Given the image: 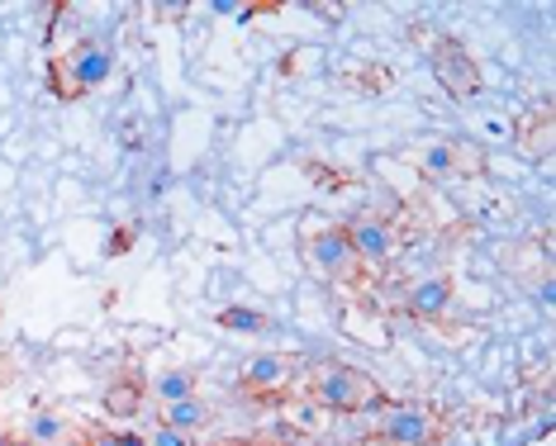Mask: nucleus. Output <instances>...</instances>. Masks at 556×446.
<instances>
[{
	"label": "nucleus",
	"mask_w": 556,
	"mask_h": 446,
	"mask_svg": "<svg viewBox=\"0 0 556 446\" xmlns=\"http://www.w3.org/2000/svg\"><path fill=\"white\" fill-rule=\"evenodd\" d=\"M305 262H309L324 280H333V285H352V280L362 276L357 252H352V242H348V233H343V224L309 228V233H305Z\"/></svg>",
	"instance_id": "4"
},
{
	"label": "nucleus",
	"mask_w": 556,
	"mask_h": 446,
	"mask_svg": "<svg viewBox=\"0 0 556 446\" xmlns=\"http://www.w3.org/2000/svg\"><path fill=\"white\" fill-rule=\"evenodd\" d=\"M138 409H143V385H134V380H119V385L105 390V413L134 418Z\"/></svg>",
	"instance_id": "13"
},
{
	"label": "nucleus",
	"mask_w": 556,
	"mask_h": 446,
	"mask_svg": "<svg viewBox=\"0 0 556 446\" xmlns=\"http://www.w3.org/2000/svg\"><path fill=\"white\" fill-rule=\"evenodd\" d=\"M195 371H186V366H167V371H157L153 380H148V399L157 404V409H167V404L176 399H191L195 394Z\"/></svg>",
	"instance_id": "11"
},
{
	"label": "nucleus",
	"mask_w": 556,
	"mask_h": 446,
	"mask_svg": "<svg viewBox=\"0 0 556 446\" xmlns=\"http://www.w3.org/2000/svg\"><path fill=\"white\" fill-rule=\"evenodd\" d=\"M452 304H457V290H452L447 276H424L409 285V295H404V314L419 318V323H442V318L452 314Z\"/></svg>",
	"instance_id": "8"
},
{
	"label": "nucleus",
	"mask_w": 556,
	"mask_h": 446,
	"mask_svg": "<svg viewBox=\"0 0 556 446\" xmlns=\"http://www.w3.org/2000/svg\"><path fill=\"white\" fill-rule=\"evenodd\" d=\"M148 446H191V437H181V432H172V428H153V437H148Z\"/></svg>",
	"instance_id": "18"
},
{
	"label": "nucleus",
	"mask_w": 556,
	"mask_h": 446,
	"mask_svg": "<svg viewBox=\"0 0 556 446\" xmlns=\"http://www.w3.org/2000/svg\"><path fill=\"white\" fill-rule=\"evenodd\" d=\"M77 446H119V432H110V428H100V423H86L77 432Z\"/></svg>",
	"instance_id": "17"
},
{
	"label": "nucleus",
	"mask_w": 556,
	"mask_h": 446,
	"mask_svg": "<svg viewBox=\"0 0 556 446\" xmlns=\"http://www.w3.org/2000/svg\"><path fill=\"white\" fill-rule=\"evenodd\" d=\"M129 247H134V228H119L115 242H110V252H115V257H119V252H129Z\"/></svg>",
	"instance_id": "19"
},
{
	"label": "nucleus",
	"mask_w": 556,
	"mask_h": 446,
	"mask_svg": "<svg viewBox=\"0 0 556 446\" xmlns=\"http://www.w3.org/2000/svg\"><path fill=\"white\" fill-rule=\"evenodd\" d=\"M343 233L352 242V252H357V266L371 276L390 271V266L400 262V228L381 219V214H357V219L343 224Z\"/></svg>",
	"instance_id": "3"
},
{
	"label": "nucleus",
	"mask_w": 556,
	"mask_h": 446,
	"mask_svg": "<svg viewBox=\"0 0 556 446\" xmlns=\"http://www.w3.org/2000/svg\"><path fill=\"white\" fill-rule=\"evenodd\" d=\"M48 91H53L62 105H77V100H81V86H77V76H72L67 58H53V62H48Z\"/></svg>",
	"instance_id": "14"
},
{
	"label": "nucleus",
	"mask_w": 556,
	"mask_h": 446,
	"mask_svg": "<svg viewBox=\"0 0 556 446\" xmlns=\"http://www.w3.org/2000/svg\"><path fill=\"white\" fill-rule=\"evenodd\" d=\"M438 413L424 404H390L376 423V442L381 446H433L438 442Z\"/></svg>",
	"instance_id": "5"
},
{
	"label": "nucleus",
	"mask_w": 556,
	"mask_h": 446,
	"mask_svg": "<svg viewBox=\"0 0 556 446\" xmlns=\"http://www.w3.org/2000/svg\"><path fill=\"white\" fill-rule=\"evenodd\" d=\"M29 446H62L67 442V423L53 413V409H39L29 418V437H24Z\"/></svg>",
	"instance_id": "12"
},
{
	"label": "nucleus",
	"mask_w": 556,
	"mask_h": 446,
	"mask_svg": "<svg viewBox=\"0 0 556 446\" xmlns=\"http://www.w3.org/2000/svg\"><path fill=\"white\" fill-rule=\"evenodd\" d=\"M290 380H295V361H290L286 352H257L243 361V371H238V390L248 394V399H276Z\"/></svg>",
	"instance_id": "7"
},
{
	"label": "nucleus",
	"mask_w": 556,
	"mask_h": 446,
	"mask_svg": "<svg viewBox=\"0 0 556 446\" xmlns=\"http://www.w3.org/2000/svg\"><path fill=\"white\" fill-rule=\"evenodd\" d=\"M390 67H371V72H348V86H357V91H366V95H381V91H390Z\"/></svg>",
	"instance_id": "16"
},
{
	"label": "nucleus",
	"mask_w": 556,
	"mask_h": 446,
	"mask_svg": "<svg viewBox=\"0 0 556 446\" xmlns=\"http://www.w3.org/2000/svg\"><path fill=\"white\" fill-rule=\"evenodd\" d=\"M157 423L172 428V432H181V437H195V432L210 428V404L200 399V394H191V399H176V404H167V409H157Z\"/></svg>",
	"instance_id": "10"
},
{
	"label": "nucleus",
	"mask_w": 556,
	"mask_h": 446,
	"mask_svg": "<svg viewBox=\"0 0 556 446\" xmlns=\"http://www.w3.org/2000/svg\"><path fill=\"white\" fill-rule=\"evenodd\" d=\"M419 38H424V48H428V62H433L438 81L447 86V95L476 100L480 95V62L466 53L462 38H452V34H424V24H419Z\"/></svg>",
	"instance_id": "2"
},
{
	"label": "nucleus",
	"mask_w": 556,
	"mask_h": 446,
	"mask_svg": "<svg viewBox=\"0 0 556 446\" xmlns=\"http://www.w3.org/2000/svg\"><path fill=\"white\" fill-rule=\"evenodd\" d=\"M219 328H229V333H262V328H267V318H262L257 309H224Z\"/></svg>",
	"instance_id": "15"
},
{
	"label": "nucleus",
	"mask_w": 556,
	"mask_h": 446,
	"mask_svg": "<svg viewBox=\"0 0 556 446\" xmlns=\"http://www.w3.org/2000/svg\"><path fill=\"white\" fill-rule=\"evenodd\" d=\"M15 446H29V442H24V437H20V442H15Z\"/></svg>",
	"instance_id": "22"
},
{
	"label": "nucleus",
	"mask_w": 556,
	"mask_h": 446,
	"mask_svg": "<svg viewBox=\"0 0 556 446\" xmlns=\"http://www.w3.org/2000/svg\"><path fill=\"white\" fill-rule=\"evenodd\" d=\"M119 446H148V442L138 437V432H119Z\"/></svg>",
	"instance_id": "20"
},
{
	"label": "nucleus",
	"mask_w": 556,
	"mask_h": 446,
	"mask_svg": "<svg viewBox=\"0 0 556 446\" xmlns=\"http://www.w3.org/2000/svg\"><path fill=\"white\" fill-rule=\"evenodd\" d=\"M309 399L324 413H366L376 404H386V390L357 366H319L309 375Z\"/></svg>",
	"instance_id": "1"
},
{
	"label": "nucleus",
	"mask_w": 556,
	"mask_h": 446,
	"mask_svg": "<svg viewBox=\"0 0 556 446\" xmlns=\"http://www.w3.org/2000/svg\"><path fill=\"white\" fill-rule=\"evenodd\" d=\"M67 67H72V76H77L81 95H91V91H100V86L110 81V72H115V53H110L100 38H81V43L67 53Z\"/></svg>",
	"instance_id": "9"
},
{
	"label": "nucleus",
	"mask_w": 556,
	"mask_h": 446,
	"mask_svg": "<svg viewBox=\"0 0 556 446\" xmlns=\"http://www.w3.org/2000/svg\"><path fill=\"white\" fill-rule=\"evenodd\" d=\"M15 442H20V437H15V432H10L5 423H0V446H15Z\"/></svg>",
	"instance_id": "21"
},
{
	"label": "nucleus",
	"mask_w": 556,
	"mask_h": 446,
	"mask_svg": "<svg viewBox=\"0 0 556 446\" xmlns=\"http://www.w3.org/2000/svg\"><path fill=\"white\" fill-rule=\"evenodd\" d=\"M480 167H485V157L462 138H433L419 148V171L428 181H457V176H476Z\"/></svg>",
	"instance_id": "6"
}]
</instances>
